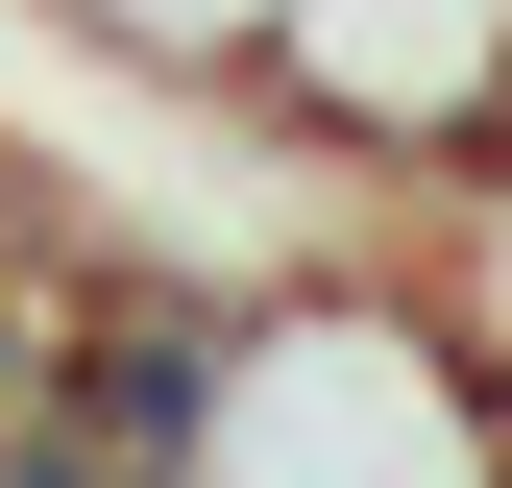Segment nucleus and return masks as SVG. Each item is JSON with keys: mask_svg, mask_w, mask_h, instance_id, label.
I'll return each mask as SVG.
<instances>
[{"mask_svg": "<svg viewBox=\"0 0 512 488\" xmlns=\"http://www.w3.org/2000/svg\"><path fill=\"white\" fill-rule=\"evenodd\" d=\"M171 488H512V366L391 293H196Z\"/></svg>", "mask_w": 512, "mask_h": 488, "instance_id": "nucleus-1", "label": "nucleus"}, {"mask_svg": "<svg viewBox=\"0 0 512 488\" xmlns=\"http://www.w3.org/2000/svg\"><path fill=\"white\" fill-rule=\"evenodd\" d=\"M269 98L342 171H488L512 147V0H293V25H269Z\"/></svg>", "mask_w": 512, "mask_h": 488, "instance_id": "nucleus-2", "label": "nucleus"}, {"mask_svg": "<svg viewBox=\"0 0 512 488\" xmlns=\"http://www.w3.org/2000/svg\"><path fill=\"white\" fill-rule=\"evenodd\" d=\"M74 49H122V74H171V98H269V25L293 0H49Z\"/></svg>", "mask_w": 512, "mask_h": 488, "instance_id": "nucleus-3", "label": "nucleus"}, {"mask_svg": "<svg viewBox=\"0 0 512 488\" xmlns=\"http://www.w3.org/2000/svg\"><path fill=\"white\" fill-rule=\"evenodd\" d=\"M0 488H147V464H98L74 415H0Z\"/></svg>", "mask_w": 512, "mask_h": 488, "instance_id": "nucleus-4", "label": "nucleus"}]
</instances>
